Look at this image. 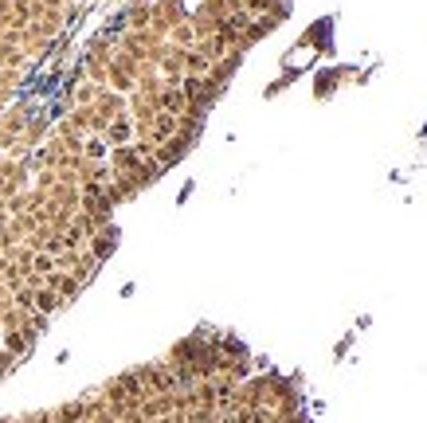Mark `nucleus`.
Instances as JSON below:
<instances>
[{"label":"nucleus","mask_w":427,"mask_h":423,"mask_svg":"<svg viewBox=\"0 0 427 423\" xmlns=\"http://www.w3.org/2000/svg\"><path fill=\"white\" fill-rule=\"evenodd\" d=\"M270 24L275 0H0V380Z\"/></svg>","instance_id":"nucleus-1"},{"label":"nucleus","mask_w":427,"mask_h":423,"mask_svg":"<svg viewBox=\"0 0 427 423\" xmlns=\"http://www.w3.org/2000/svg\"><path fill=\"white\" fill-rule=\"evenodd\" d=\"M216 376V364L173 349L165 361L122 373L87 400L0 423H239Z\"/></svg>","instance_id":"nucleus-2"}]
</instances>
